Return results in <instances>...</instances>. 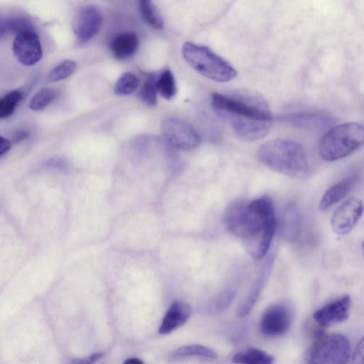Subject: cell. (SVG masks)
Returning <instances> with one entry per match:
<instances>
[{
	"label": "cell",
	"instance_id": "1",
	"mask_svg": "<svg viewBox=\"0 0 364 364\" xmlns=\"http://www.w3.org/2000/svg\"><path fill=\"white\" fill-rule=\"evenodd\" d=\"M225 223L232 234L244 241L250 256L260 259L267 252L276 230L273 202L267 196L235 202L226 210Z\"/></svg>",
	"mask_w": 364,
	"mask_h": 364
},
{
	"label": "cell",
	"instance_id": "2",
	"mask_svg": "<svg viewBox=\"0 0 364 364\" xmlns=\"http://www.w3.org/2000/svg\"><path fill=\"white\" fill-rule=\"evenodd\" d=\"M259 160L269 168L291 178H304L309 164L304 146L292 140L277 139L259 149Z\"/></svg>",
	"mask_w": 364,
	"mask_h": 364
},
{
	"label": "cell",
	"instance_id": "3",
	"mask_svg": "<svg viewBox=\"0 0 364 364\" xmlns=\"http://www.w3.org/2000/svg\"><path fill=\"white\" fill-rule=\"evenodd\" d=\"M364 145V126L358 122H344L328 129L318 145L321 158L337 161L349 156Z\"/></svg>",
	"mask_w": 364,
	"mask_h": 364
},
{
	"label": "cell",
	"instance_id": "4",
	"mask_svg": "<svg viewBox=\"0 0 364 364\" xmlns=\"http://www.w3.org/2000/svg\"><path fill=\"white\" fill-rule=\"evenodd\" d=\"M185 60L200 75L217 82H228L237 75L235 68L208 47L186 42L182 48Z\"/></svg>",
	"mask_w": 364,
	"mask_h": 364
},
{
	"label": "cell",
	"instance_id": "5",
	"mask_svg": "<svg viewBox=\"0 0 364 364\" xmlns=\"http://www.w3.org/2000/svg\"><path fill=\"white\" fill-rule=\"evenodd\" d=\"M212 105L228 116L272 122V116L266 102L259 96L247 92L230 95L215 92Z\"/></svg>",
	"mask_w": 364,
	"mask_h": 364
},
{
	"label": "cell",
	"instance_id": "6",
	"mask_svg": "<svg viewBox=\"0 0 364 364\" xmlns=\"http://www.w3.org/2000/svg\"><path fill=\"white\" fill-rule=\"evenodd\" d=\"M350 356L348 339L341 334L321 336L306 350L307 363H345Z\"/></svg>",
	"mask_w": 364,
	"mask_h": 364
},
{
	"label": "cell",
	"instance_id": "7",
	"mask_svg": "<svg viewBox=\"0 0 364 364\" xmlns=\"http://www.w3.org/2000/svg\"><path fill=\"white\" fill-rule=\"evenodd\" d=\"M161 131L167 144L176 149L191 151L200 142L194 127L177 117L166 118L161 124Z\"/></svg>",
	"mask_w": 364,
	"mask_h": 364
},
{
	"label": "cell",
	"instance_id": "8",
	"mask_svg": "<svg viewBox=\"0 0 364 364\" xmlns=\"http://www.w3.org/2000/svg\"><path fill=\"white\" fill-rule=\"evenodd\" d=\"M363 201L355 197L344 200L334 211L331 225L333 232L343 235L350 232L363 215Z\"/></svg>",
	"mask_w": 364,
	"mask_h": 364
},
{
	"label": "cell",
	"instance_id": "9",
	"mask_svg": "<svg viewBox=\"0 0 364 364\" xmlns=\"http://www.w3.org/2000/svg\"><path fill=\"white\" fill-rule=\"evenodd\" d=\"M292 315L288 306L277 304L268 307L263 313L260 321V331L269 337L284 334L289 328Z\"/></svg>",
	"mask_w": 364,
	"mask_h": 364
},
{
	"label": "cell",
	"instance_id": "10",
	"mask_svg": "<svg viewBox=\"0 0 364 364\" xmlns=\"http://www.w3.org/2000/svg\"><path fill=\"white\" fill-rule=\"evenodd\" d=\"M13 53L23 65L31 66L38 63L43 55L41 43L33 30L25 31L16 36Z\"/></svg>",
	"mask_w": 364,
	"mask_h": 364
},
{
	"label": "cell",
	"instance_id": "11",
	"mask_svg": "<svg viewBox=\"0 0 364 364\" xmlns=\"http://www.w3.org/2000/svg\"><path fill=\"white\" fill-rule=\"evenodd\" d=\"M350 305V297L348 295H344L316 310L313 318L321 327H328L343 322L349 316Z\"/></svg>",
	"mask_w": 364,
	"mask_h": 364
},
{
	"label": "cell",
	"instance_id": "12",
	"mask_svg": "<svg viewBox=\"0 0 364 364\" xmlns=\"http://www.w3.org/2000/svg\"><path fill=\"white\" fill-rule=\"evenodd\" d=\"M102 23L100 10L95 6H86L80 9L77 16L75 35L80 41L87 42L98 33Z\"/></svg>",
	"mask_w": 364,
	"mask_h": 364
},
{
	"label": "cell",
	"instance_id": "13",
	"mask_svg": "<svg viewBox=\"0 0 364 364\" xmlns=\"http://www.w3.org/2000/svg\"><path fill=\"white\" fill-rule=\"evenodd\" d=\"M236 134L246 141H256L265 136L270 130L271 122L229 116Z\"/></svg>",
	"mask_w": 364,
	"mask_h": 364
},
{
	"label": "cell",
	"instance_id": "14",
	"mask_svg": "<svg viewBox=\"0 0 364 364\" xmlns=\"http://www.w3.org/2000/svg\"><path fill=\"white\" fill-rule=\"evenodd\" d=\"M191 315V308L186 302L176 301L167 310L159 328L160 334H168L184 325Z\"/></svg>",
	"mask_w": 364,
	"mask_h": 364
},
{
	"label": "cell",
	"instance_id": "15",
	"mask_svg": "<svg viewBox=\"0 0 364 364\" xmlns=\"http://www.w3.org/2000/svg\"><path fill=\"white\" fill-rule=\"evenodd\" d=\"M357 181L356 176H351L329 187L323 195L319 208L325 210L343 199L350 191Z\"/></svg>",
	"mask_w": 364,
	"mask_h": 364
},
{
	"label": "cell",
	"instance_id": "16",
	"mask_svg": "<svg viewBox=\"0 0 364 364\" xmlns=\"http://www.w3.org/2000/svg\"><path fill=\"white\" fill-rule=\"evenodd\" d=\"M139 40L132 32L119 34L112 40L110 48L115 58L123 60L131 57L137 50Z\"/></svg>",
	"mask_w": 364,
	"mask_h": 364
},
{
	"label": "cell",
	"instance_id": "17",
	"mask_svg": "<svg viewBox=\"0 0 364 364\" xmlns=\"http://www.w3.org/2000/svg\"><path fill=\"white\" fill-rule=\"evenodd\" d=\"M284 121L300 127L307 129H323L331 125L329 117L315 113H299L284 117Z\"/></svg>",
	"mask_w": 364,
	"mask_h": 364
},
{
	"label": "cell",
	"instance_id": "18",
	"mask_svg": "<svg viewBox=\"0 0 364 364\" xmlns=\"http://www.w3.org/2000/svg\"><path fill=\"white\" fill-rule=\"evenodd\" d=\"M232 361L245 364H270L274 362V358L260 349L248 348L237 353Z\"/></svg>",
	"mask_w": 364,
	"mask_h": 364
},
{
	"label": "cell",
	"instance_id": "19",
	"mask_svg": "<svg viewBox=\"0 0 364 364\" xmlns=\"http://www.w3.org/2000/svg\"><path fill=\"white\" fill-rule=\"evenodd\" d=\"M268 273L269 271L267 268H265L263 272L259 274V276H258L246 299L241 304L237 309V315L239 317L245 316L255 305L259 295V292L263 287L264 281L267 279L266 278L267 277Z\"/></svg>",
	"mask_w": 364,
	"mask_h": 364
},
{
	"label": "cell",
	"instance_id": "20",
	"mask_svg": "<svg viewBox=\"0 0 364 364\" xmlns=\"http://www.w3.org/2000/svg\"><path fill=\"white\" fill-rule=\"evenodd\" d=\"M173 358H184L189 356H198L207 359H215L217 358L216 353L206 346L193 344L182 346L172 353Z\"/></svg>",
	"mask_w": 364,
	"mask_h": 364
},
{
	"label": "cell",
	"instance_id": "21",
	"mask_svg": "<svg viewBox=\"0 0 364 364\" xmlns=\"http://www.w3.org/2000/svg\"><path fill=\"white\" fill-rule=\"evenodd\" d=\"M139 7L144 20L150 26L155 29H161L164 27V21L152 0H138Z\"/></svg>",
	"mask_w": 364,
	"mask_h": 364
},
{
	"label": "cell",
	"instance_id": "22",
	"mask_svg": "<svg viewBox=\"0 0 364 364\" xmlns=\"http://www.w3.org/2000/svg\"><path fill=\"white\" fill-rule=\"evenodd\" d=\"M33 30V26L28 19L14 17L2 19L1 22V36L6 33L18 34L25 31Z\"/></svg>",
	"mask_w": 364,
	"mask_h": 364
},
{
	"label": "cell",
	"instance_id": "23",
	"mask_svg": "<svg viewBox=\"0 0 364 364\" xmlns=\"http://www.w3.org/2000/svg\"><path fill=\"white\" fill-rule=\"evenodd\" d=\"M158 92L166 100L172 99L176 94V85L171 70H164L157 78Z\"/></svg>",
	"mask_w": 364,
	"mask_h": 364
},
{
	"label": "cell",
	"instance_id": "24",
	"mask_svg": "<svg viewBox=\"0 0 364 364\" xmlns=\"http://www.w3.org/2000/svg\"><path fill=\"white\" fill-rule=\"evenodd\" d=\"M139 85V80L134 74L127 72L122 74L114 86V92L119 96H127L133 93Z\"/></svg>",
	"mask_w": 364,
	"mask_h": 364
},
{
	"label": "cell",
	"instance_id": "25",
	"mask_svg": "<svg viewBox=\"0 0 364 364\" xmlns=\"http://www.w3.org/2000/svg\"><path fill=\"white\" fill-rule=\"evenodd\" d=\"M76 62L73 60H65L56 65L48 75L47 80L55 82L70 76L76 69Z\"/></svg>",
	"mask_w": 364,
	"mask_h": 364
},
{
	"label": "cell",
	"instance_id": "26",
	"mask_svg": "<svg viewBox=\"0 0 364 364\" xmlns=\"http://www.w3.org/2000/svg\"><path fill=\"white\" fill-rule=\"evenodd\" d=\"M156 81L157 77L154 75L149 76L144 82L139 92L141 100L149 107H154L157 102Z\"/></svg>",
	"mask_w": 364,
	"mask_h": 364
},
{
	"label": "cell",
	"instance_id": "27",
	"mask_svg": "<svg viewBox=\"0 0 364 364\" xmlns=\"http://www.w3.org/2000/svg\"><path fill=\"white\" fill-rule=\"evenodd\" d=\"M23 94L18 90L8 92L0 100V117L7 118L12 115L16 107L22 99Z\"/></svg>",
	"mask_w": 364,
	"mask_h": 364
},
{
	"label": "cell",
	"instance_id": "28",
	"mask_svg": "<svg viewBox=\"0 0 364 364\" xmlns=\"http://www.w3.org/2000/svg\"><path fill=\"white\" fill-rule=\"evenodd\" d=\"M55 97V91L49 87L40 89L31 98L29 107L33 111H39L48 105Z\"/></svg>",
	"mask_w": 364,
	"mask_h": 364
},
{
	"label": "cell",
	"instance_id": "29",
	"mask_svg": "<svg viewBox=\"0 0 364 364\" xmlns=\"http://www.w3.org/2000/svg\"><path fill=\"white\" fill-rule=\"evenodd\" d=\"M286 235L288 238L295 239L299 232V218L294 207H289L285 214Z\"/></svg>",
	"mask_w": 364,
	"mask_h": 364
},
{
	"label": "cell",
	"instance_id": "30",
	"mask_svg": "<svg viewBox=\"0 0 364 364\" xmlns=\"http://www.w3.org/2000/svg\"><path fill=\"white\" fill-rule=\"evenodd\" d=\"M353 363H364V336L356 345L352 355Z\"/></svg>",
	"mask_w": 364,
	"mask_h": 364
},
{
	"label": "cell",
	"instance_id": "31",
	"mask_svg": "<svg viewBox=\"0 0 364 364\" xmlns=\"http://www.w3.org/2000/svg\"><path fill=\"white\" fill-rule=\"evenodd\" d=\"M10 141L3 136L0 137V156H3L8 152L11 148Z\"/></svg>",
	"mask_w": 364,
	"mask_h": 364
},
{
	"label": "cell",
	"instance_id": "32",
	"mask_svg": "<svg viewBox=\"0 0 364 364\" xmlns=\"http://www.w3.org/2000/svg\"><path fill=\"white\" fill-rule=\"evenodd\" d=\"M28 135V132L24 130L18 131L14 136V141L18 142L19 141L25 139Z\"/></svg>",
	"mask_w": 364,
	"mask_h": 364
},
{
	"label": "cell",
	"instance_id": "33",
	"mask_svg": "<svg viewBox=\"0 0 364 364\" xmlns=\"http://www.w3.org/2000/svg\"><path fill=\"white\" fill-rule=\"evenodd\" d=\"M101 356L102 353H96L90 355L88 358H86L84 360L79 361V363H93L98 360Z\"/></svg>",
	"mask_w": 364,
	"mask_h": 364
},
{
	"label": "cell",
	"instance_id": "34",
	"mask_svg": "<svg viewBox=\"0 0 364 364\" xmlns=\"http://www.w3.org/2000/svg\"><path fill=\"white\" fill-rule=\"evenodd\" d=\"M126 363H142L143 362L138 358H132L124 361Z\"/></svg>",
	"mask_w": 364,
	"mask_h": 364
},
{
	"label": "cell",
	"instance_id": "35",
	"mask_svg": "<svg viewBox=\"0 0 364 364\" xmlns=\"http://www.w3.org/2000/svg\"><path fill=\"white\" fill-rule=\"evenodd\" d=\"M362 249H363V256H364V241L362 244Z\"/></svg>",
	"mask_w": 364,
	"mask_h": 364
}]
</instances>
